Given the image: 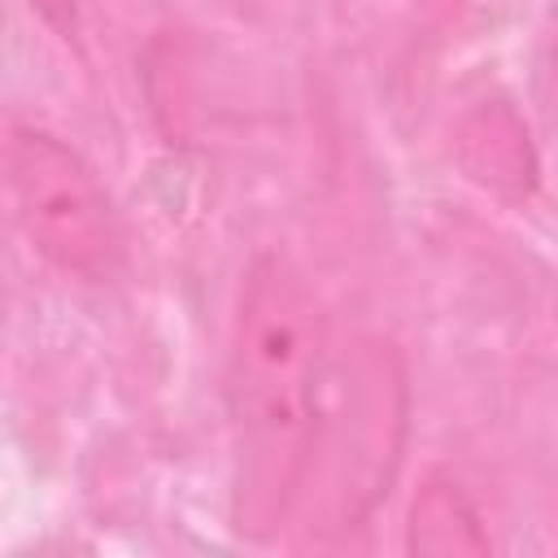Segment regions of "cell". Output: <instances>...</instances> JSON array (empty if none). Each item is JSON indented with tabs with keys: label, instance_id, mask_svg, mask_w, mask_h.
Returning <instances> with one entry per match:
<instances>
[{
	"label": "cell",
	"instance_id": "6da1fadb",
	"mask_svg": "<svg viewBox=\"0 0 558 558\" xmlns=\"http://www.w3.org/2000/svg\"><path fill=\"white\" fill-rule=\"evenodd\" d=\"M331 371L327 314L305 275L262 253L240 288L227 349L231 527L270 541L296 510Z\"/></svg>",
	"mask_w": 558,
	"mask_h": 558
},
{
	"label": "cell",
	"instance_id": "7a4b0ae2",
	"mask_svg": "<svg viewBox=\"0 0 558 558\" xmlns=\"http://www.w3.org/2000/svg\"><path fill=\"white\" fill-rule=\"evenodd\" d=\"M401 432H405V375L397 353L388 344H362L344 362H331L323 414L305 466V484L323 480V493L314 497L323 527L331 532L353 527L379 501L401 458Z\"/></svg>",
	"mask_w": 558,
	"mask_h": 558
},
{
	"label": "cell",
	"instance_id": "3957f363",
	"mask_svg": "<svg viewBox=\"0 0 558 558\" xmlns=\"http://www.w3.org/2000/svg\"><path fill=\"white\" fill-rule=\"evenodd\" d=\"M9 201L26 244L61 275L105 283L126 257L118 205L92 161L39 126H9Z\"/></svg>",
	"mask_w": 558,
	"mask_h": 558
},
{
	"label": "cell",
	"instance_id": "277c9868",
	"mask_svg": "<svg viewBox=\"0 0 558 558\" xmlns=\"http://www.w3.org/2000/svg\"><path fill=\"white\" fill-rule=\"evenodd\" d=\"M405 549L423 558H466L488 554L493 536L484 527L471 493L449 475H427L405 514Z\"/></svg>",
	"mask_w": 558,
	"mask_h": 558
},
{
	"label": "cell",
	"instance_id": "5b68a950",
	"mask_svg": "<svg viewBox=\"0 0 558 558\" xmlns=\"http://www.w3.org/2000/svg\"><path fill=\"white\" fill-rule=\"evenodd\" d=\"M462 157L471 166L475 179L497 183H523V174H532V157L527 144L519 135V126L510 122V113H480L466 131H462Z\"/></svg>",
	"mask_w": 558,
	"mask_h": 558
},
{
	"label": "cell",
	"instance_id": "8992f818",
	"mask_svg": "<svg viewBox=\"0 0 558 558\" xmlns=\"http://www.w3.org/2000/svg\"><path fill=\"white\" fill-rule=\"evenodd\" d=\"M31 9H35L48 26H57L61 35H70L74 22H78V0H31Z\"/></svg>",
	"mask_w": 558,
	"mask_h": 558
}]
</instances>
